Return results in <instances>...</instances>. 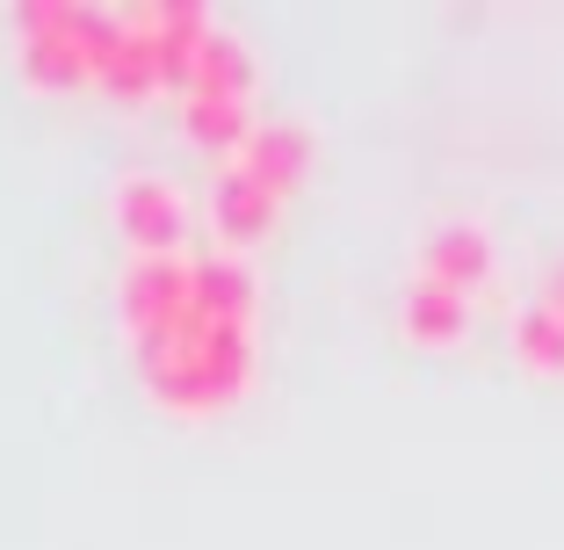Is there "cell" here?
<instances>
[{"label":"cell","mask_w":564,"mask_h":550,"mask_svg":"<svg viewBox=\"0 0 564 550\" xmlns=\"http://www.w3.org/2000/svg\"><path fill=\"white\" fill-rule=\"evenodd\" d=\"M117 233L131 239L138 261H166L188 239V196L166 174H123L117 182Z\"/></svg>","instance_id":"obj_4"},{"label":"cell","mask_w":564,"mask_h":550,"mask_svg":"<svg viewBox=\"0 0 564 550\" xmlns=\"http://www.w3.org/2000/svg\"><path fill=\"white\" fill-rule=\"evenodd\" d=\"M275 211H282V203L268 196L253 174H239V168L217 174V188H210V225H217V239H225V247H261V239L275 233Z\"/></svg>","instance_id":"obj_8"},{"label":"cell","mask_w":564,"mask_h":550,"mask_svg":"<svg viewBox=\"0 0 564 550\" xmlns=\"http://www.w3.org/2000/svg\"><path fill=\"white\" fill-rule=\"evenodd\" d=\"M543 304H557V312H564V254H557V261H550V283H543Z\"/></svg>","instance_id":"obj_13"},{"label":"cell","mask_w":564,"mask_h":550,"mask_svg":"<svg viewBox=\"0 0 564 550\" xmlns=\"http://www.w3.org/2000/svg\"><path fill=\"white\" fill-rule=\"evenodd\" d=\"M253 80H261V66H253L247 36H232L225 22H217L210 36H203L196 66H188V95H225V101H253Z\"/></svg>","instance_id":"obj_10"},{"label":"cell","mask_w":564,"mask_h":550,"mask_svg":"<svg viewBox=\"0 0 564 550\" xmlns=\"http://www.w3.org/2000/svg\"><path fill=\"white\" fill-rule=\"evenodd\" d=\"M22 30V73L44 95H73L95 80V44H101V8H66V0H36L15 15Z\"/></svg>","instance_id":"obj_2"},{"label":"cell","mask_w":564,"mask_h":550,"mask_svg":"<svg viewBox=\"0 0 564 550\" xmlns=\"http://www.w3.org/2000/svg\"><path fill=\"white\" fill-rule=\"evenodd\" d=\"M420 276L442 283V290H456V298L485 290V276H492V239H485V225H470V217L434 225L427 247H420Z\"/></svg>","instance_id":"obj_6"},{"label":"cell","mask_w":564,"mask_h":550,"mask_svg":"<svg viewBox=\"0 0 564 550\" xmlns=\"http://www.w3.org/2000/svg\"><path fill=\"white\" fill-rule=\"evenodd\" d=\"M261 283L239 254H196V312H210L217 326H253Z\"/></svg>","instance_id":"obj_9"},{"label":"cell","mask_w":564,"mask_h":550,"mask_svg":"<svg viewBox=\"0 0 564 550\" xmlns=\"http://www.w3.org/2000/svg\"><path fill=\"white\" fill-rule=\"evenodd\" d=\"M399 334L413 341V348H464V334H470V298H456V290L413 276V283H405V298H399Z\"/></svg>","instance_id":"obj_7"},{"label":"cell","mask_w":564,"mask_h":550,"mask_svg":"<svg viewBox=\"0 0 564 550\" xmlns=\"http://www.w3.org/2000/svg\"><path fill=\"white\" fill-rule=\"evenodd\" d=\"M145 399L174 420H210L253 391V326H217L210 312H188L160 348L138 355Z\"/></svg>","instance_id":"obj_1"},{"label":"cell","mask_w":564,"mask_h":550,"mask_svg":"<svg viewBox=\"0 0 564 550\" xmlns=\"http://www.w3.org/2000/svg\"><path fill=\"white\" fill-rule=\"evenodd\" d=\"M182 123L203 152H247L253 123H247V101H225V95H182Z\"/></svg>","instance_id":"obj_11"},{"label":"cell","mask_w":564,"mask_h":550,"mask_svg":"<svg viewBox=\"0 0 564 550\" xmlns=\"http://www.w3.org/2000/svg\"><path fill=\"white\" fill-rule=\"evenodd\" d=\"M514 363L529 369V377H564V312L557 304L514 312Z\"/></svg>","instance_id":"obj_12"},{"label":"cell","mask_w":564,"mask_h":550,"mask_svg":"<svg viewBox=\"0 0 564 550\" xmlns=\"http://www.w3.org/2000/svg\"><path fill=\"white\" fill-rule=\"evenodd\" d=\"M232 168H239V174H253V182H261L275 203H290V196L304 188V174H312V131H304V123H290V117L253 123L247 152H239Z\"/></svg>","instance_id":"obj_5"},{"label":"cell","mask_w":564,"mask_h":550,"mask_svg":"<svg viewBox=\"0 0 564 550\" xmlns=\"http://www.w3.org/2000/svg\"><path fill=\"white\" fill-rule=\"evenodd\" d=\"M123 341H131L138 355L160 348L174 326H182L188 312H196V254H166V261H131L123 268Z\"/></svg>","instance_id":"obj_3"}]
</instances>
